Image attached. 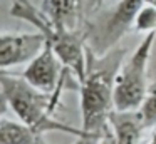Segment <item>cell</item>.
I'll list each match as a JSON object with an SVG mask.
<instances>
[{"label":"cell","mask_w":156,"mask_h":144,"mask_svg":"<svg viewBox=\"0 0 156 144\" xmlns=\"http://www.w3.org/2000/svg\"><path fill=\"white\" fill-rule=\"evenodd\" d=\"M0 89L7 97L10 111H14L19 121L27 124L35 132H66L77 137L84 131L72 127L54 117V112L61 102V94H49L35 89L22 76L0 72Z\"/></svg>","instance_id":"7a4b0ae2"},{"label":"cell","mask_w":156,"mask_h":144,"mask_svg":"<svg viewBox=\"0 0 156 144\" xmlns=\"http://www.w3.org/2000/svg\"><path fill=\"white\" fill-rule=\"evenodd\" d=\"M133 29L143 33L156 32V7L143 5V9L139 10L138 17L134 20V27Z\"/></svg>","instance_id":"9c48e42d"},{"label":"cell","mask_w":156,"mask_h":144,"mask_svg":"<svg viewBox=\"0 0 156 144\" xmlns=\"http://www.w3.org/2000/svg\"><path fill=\"white\" fill-rule=\"evenodd\" d=\"M10 109L9 107V102H7V97H5V94L2 92V89H0V117L5 116V112Z\"/></svg>","instance_id":"8fae6325"},{"label":"cell","mask_w":156,"mask_h":144,"mask_svg":"<svg viewBox=\"0 0 156 144\" xmlns=\"http://www.w3.org/2000/svg\"><path fill=\"white\" fill-rule=\"evenodd\" d=\"M14 3H17V5H22V7H35L34 3L30 2V0H14Z\"/></svg>","instance_id":"7c38bea8"},{"label":"cell","mask_w":156,"mask_h":144,"mask_svg":"<svg viewBox=\"0 0 156 144\" xmlns=\"http://www.w3.org/2000/svg\"><path fill=\"white\" fill-rule=\"evenodd\" d=\"M156 32L144 33L134 52L122 60L114 80V111L119 112H133L141 107L149 94L148 65L151 59L153 44Z\"/></svg>","instance_id":"3957f363"},{"label":"cell","mask_w":156,"mask_h":144,"mask_svg":"<svg viewBox=\"0 0 156 144\" xmlns=\"http://www.w3.org/2000/svg\"><path fill=\"white\" fill-rule=\"evenodd\" d=\"M42 12L55 27L79 30L84 23V0H44Z\"/></svg>","instance_id":"52a82bcc"},{"label":"cell","mask_w":156,"mask_h":144,"mask_svg":"<svg viewBox=\"0 0 156 144\" xmlns=\"http://www.w3.org/2000/svg\"><path fill=\"white\" fill-rule=\"evenodd\" d=\"M45 45L42 32L2 33L0 32V72L20 64H29Z\"/></svg>","instance_id":"8992f818"},{"label":"cell","mask_w":156,"mask_h":144,"mask_svg":"<svg viewBox=\"0 0 156 144\" xmlns=\"http://www.w3.org/2000/svg\"><path fill=\"white\" fill-rule=\"evenodd\" d=\"M101 2H102V0H89V5H91V7H98Z\"/></svg>","instance_id":"4fadbf2b"},{"label":"cell","mask_w":156,"mask_h":144,"mask_svg":"<svg viewBox=\"0 0 156 144\" xmlns=\"http://www.w3.org/2000/svg\"><path fill=\"white\" fill-rule=\"evenodd\" d=\"M124 54L116 47L102 55L89 49L87 70L77 87L81 92V129L84 132L101 134L109 127V116L114 111V80Z\"/></svg>","instance_id":"6da1fadb"},{"label":"cell","mask_w":156,"mask_h":144,"mask_svg":"<svg viewBox=\"0 0 156 144\" xmlns=\"http://www.w3.org/2000/svg\"><path fill=\"white\" fill-rule=\"evenodd\" d=\"M143 5H144V0H119L114 10L104 20L101 32L96 35L94 54L102 55L111 49H114V45L122 39V35H126L134 27V20Z\"/></svg>","instance_id":"5b68a950"},{"label":"cell","mask_w":156,"mask_h":144,"mask_svg":"<svg viewBox=\"0 0 156 144\" xmlns=\"http://www.w3.org/2000/svg\"><path fill=\"white\" fill-rule=\"evenodd\" d=\"M102 134V132H101ZM101 134H92V132H82L81 136L76 137V141L72 144H98Z\"/></svg>","instance_id":"30bf717a"},{"label":"cell","mask_w":156,"mask_h":144,"mask_svg":"<svg viewBox=\"0 0 156 144\" xmlns=\"http://www.w3.org/2000/svg\"><path fill=\"white\" fill-rule=\"evenodd\" d=\"M71 76L72 74L64 67L47 40L42 50L27 64L25 70L22 72V77L30 86L49 94H62V90L67 87L66 82Z\"/></svg>","instance_id":"277c9868"},{"label":"cell","mask_w":156,"mask_h":144,"mask_svg":"<svg viewBox=\"0 0 156 144\" xmlns=\"http://www.w3.org/2000/svg\"><path fill=\"white\" fill-rule=\"evenodd\" d=\"M0 144H45L44 136L22 121L0 117Z\"/></svg>","instance_id":"ba28073f"}]
</instances>
